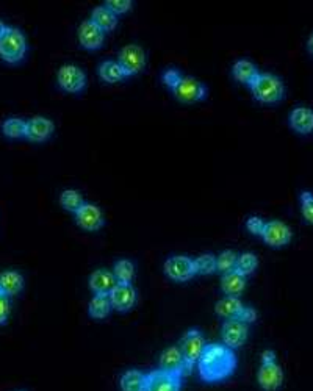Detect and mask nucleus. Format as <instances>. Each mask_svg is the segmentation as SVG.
<instances>
[{
  "mask_svg": "<svg viewBox=\"0 0 313 391\" xmlns=\"http://www.w3.org/2000/svg\"><path fill=\"white\" fill-rule=\"evenodd\" d=\"M198 371L201 379L208 383L226 381L235 373L237 368V355L233 349L223 343L207 344L201 358L198 360Z\"/></svg>",
  "mask_w": 313,
  "mask_h": 391,
  "instance_id": "f257e3e1",
  "label": "nucleus"
},
{
  "mask_svg": "<svg viewBox=\"0 0 313 391\" xmlns=\"http://www.w3.org/2000/svg\"><path fill=\"white\" fill-rule=\"evenodd\" d=\"M254 99L265 105H272L284 99L285 87L279 77L272 74H260L257 80L251 84Z\"/></svg>",
  "mask_w": 313,
  "mask_h": 391,
  "instance_id": "f03ea898",
  "label": "nucleus"
},
{
  "mask_svg": "<svg viewBox=\"0 0 313 391\" xmlns=\"http://www.w3.org/2000/svg\"><path fill=\"white\" fill-rule=\"evenodd\" d=\"M284 369L279 367L277 357L274 351H265L262 354V364L257 373V382L265 391H277L284 385Z\"/></svg>",
  "mask_w": 313,
  "mask_h": 391,
  "instance_id": "7ed1b4c3",
  "label": "nucleus"
},
{
  "mask_svg": "<svg viewBox=\"0 0 313 391\" xmlns=\"http://www.w3.org/2000/svg\"><path fill=\"white\" fill-rule=\"evenodd\" d=\"M27 52V41L21 30L6 27L0 36V57L6 63H19Z\"/></svg>",
  "mask_w": 313,
  "mask_h": 391,
  "instance_id": "20e7f679",
  "label": "nucleus"
},
{
  "mask_svg": "<svg viewBox=\"0 0 313 391\" xmlns=\"http://www.w3.org/2000/svg\"><path fill=\"white\" fill-rule=\"evenodd\" d=\"M207 346L204 335L198 329H190L180 340V351L185 362V376L191 373V369L202 355Z\"/></svg>",
  "mask_w": 313,
  "mask_h": 391,
  "instance_id": "39448f33",
  "label": "nucleus"
},
{
  "mask_svg": "<svg viewBox=\"0 0 313 391\" xmlns=\"http://www.w3.org/2000/svg\"><path fill=\"white\" fill-rule=\"evenodd\" d=\"M117 63L121 64V68L124 69V73H126L127 77L136 75L146 68V63H147L146 52L136 44L124 45V47L119 50V60H117Z\"/></svg>",
  "mask_w": 313,
  "mask_h": 391,
  "instance_id": "423d86ee",
  "label": "nucleus"
},
{
  "mask_svg": "<svg viewBox=\"0 0 313 391\" xmlns=\"http://www.w3.org/2000/svg\"><path fill=\"white\" fill-rule=\"evenodd\" d=\"M57 82L60 88L69 94H78L87 88V75L75 64H63L58 69Z\"/></svg>",
  "mask_w": 313,
  "mask_h": 391,
  "instance_id": "0eeeda50",
  "label": "nucleus"
},
{
  "mask_svg": "<svg viewBox=\"0 0 313 391\" xmlns=\"http://www.w3.org/2000/svg\"><path fill=\"white\" fill-rule=\"evenodd\" d=\"M145 391H182V376L166 373L160 368L149 371Z\"/></svg>",
  "mask_w": 313,
  "mask_h": 391,
  "instance_id": "6e6552de",
  "label": "nucleus"
},
{
  "mask_svg": "<svg viewBox=\"0 0 313 391\" xmlns=\"http://www.w3.org/2000/svg\"><path fill=\"white\" fill-rule=\"evenodd\" d=\"M175 99L182 103H194L205 99L208 89L204 83L196 80L193 77H184L180 83L173 89Z\"/></svg>",
  "mask_w": 313,
  "mask_h": 391,
  "instance_id": "1a4fd4ad",
  "label": "nucleus"
},
{
  "mask_svg": "<svg viewBox=\"0 0 313 391\" xmlns=\"http://www.w3.org/2000/svg\"><path fill=\"white\" fill-rule=\"evenodd\" d=\"M165 274L174 282H187L196 276L194 260L187 256H173L165 262Z\"/></svg>",
  "mask_w": 313,
  "mask_h": 391,
  "instance_id": "9d476101",
  "label": "nucleus"
},
{
  "mask_svg": "<svg viewBox=\"0 0 313 391\" xmlns=\"http://www.w3.org/2000/svg\"><path fill=\"white\" fill-rule=\"evenodd\" d=\"M247 334H249L247 324L241 323L240 319H226L223 327H221V340L231 349L243 346L247 340Z\"/></svg>",
  "mask_w": 313,
  "mask_h": 391,
  "instance_id": "9b49d317",
  "label": "nucleus"
},
{
  "mask_svg": "<svg viewBox=\"0 0 313 391\" xmlns=\"http://www.w3.org/2000/svg\"><path fill=\"white\" fill-rule=\"evenodd\" d=\"M262 238L271 247H284L291 241L293 233L289 224H285L279 219H274L265 224Z\"/></svg>",
  "mask_w": 313,
  "mask_h": 391,
  "instance_id": "f8f14e48",
  "label": "nucleus"
},
{
  "mask_svg": "<svg viewBox=\"0 0 313 391\" xmlns=\"http://www.w3.org/2000/svg\"><path fill=\"white\" fill-rule=\"evenodd\" d=\"M74 214H75V223L80 226L83 230H88V232H96L102 229L103 223H105L101 208L94 204H87V202H85V204L78 208Z\"/></svg>",
  "mask_w": 313,
  "mask_h": 391,
  "instance_id": "ddd939ff",
  "label": "nucleus"
},
{
  "mask_svg": "<svg viewBox=\"0 0 313 391\" xmlns=\"http://www.w3.org/2000/svg\"><path fill=\"white\" fill-rule=\"evenodd\" d=\"M110 302L112 307L117 311H127L136 302V290L132 283H119L117 282L115 288L110 291Z\"/></svg>",
  "mask_w": 313,
  "mask_h": 391,
  "instance_id": "4468645a",
  "label": "nucleus"
},
{
  "mask_svg": "<svg viewBox=\"0 0 313 391\" xmlns=\"http://www.w3.org/2000/svg\"><path fill=\"white\" fill-rule=\"evenodd\" d=\"M103 39H105V34L97 27V25L91 21H85L78 27V43L83 49L87 50H97L102 47Z\"/></svg>",
  "mask_w": 313,
  "mask_h": 391,
  "instance_id": "2eb2a0df",
  "label": "nucleus"
},
{
  "mask_svg": "<svg viewBox=\"0 0 313 391\" xmlns=\"http://www.w3.org/2000/svg\"><path fill=\"white\" fill-rule=\"evenodd\" d=\"M159 368L166 371V373L177 374V376H185V362L184 355L179 346H169L161 352L159 358Z\"/></svg>",
  "mask_w": 313,
  "mask_h": 391,
  "instance_id": "dca6fc26",
  "label": "nucleus"
},
{
  "mask_svg": "<svg viewBox=\"0 0 313 391\" xmlns=\"http://www.w3.org/2000/svg\"><path fill=\"white\" fill-rule=\"evenodd\" d=\"M54 122L44 116H35L27 121V135L25 138L34 142H44L54 133Z\"/></svg>",
  "mask_w": 313,
  "mask_h": 391,
  "instance_id": "f3484780",
  "label": "nucleus"
},
{
  "mask_svg": "<svg viewBox=\"0 0 313 391\" xmlns=\"http://www.w3.org/2000/svg\"><path fill=\"white\" fill-rule=\"evenodd\" d=\"M290 126L296 133H313V110L307 107H296L290 113Z\"/></svg>",
  "mask_w": 313,
  "mask_h": 391,
  "instance_id": "a211bd4d",
  "label": "nucleus"
},
{
  "mask_svg": "<svg viewBox=\"0 0 313 391\" xmlns=\"http://www.w3.org/2000/svg\"><path fill=\"white\" fill-rule=\"evenodd\" d=\"M117 283L115 274L108 270H96L89 276V288L94 295H110Z\"/></svg>",
  "mask_w": 313,
  "mask_h": 391,
  "instance_id": "6ab92c4d",
  "label": "nucleus"
},
{
  "mask_svg": "<svg viewBox=\"0 0 313 391\" xmlns=\"http://www.w3.org/2000/svg\"><path fill=\"white\" fill-rule=\"evenodd\" d=\"M24 288V277L17 271L0 272V295L5 297L16 296Z\"/></svg>",
  "mask_w": 313,
  "mask_h": 391,
  "instance_id": "aec40b11",
  "label": "nucleus"
},
{
  "mask_svg": "<svg viewBox=\"0 0 313 391\" xmlns=\"http://www.w3.org/2000/svg\"><path fill=\"white\" fill-rule=\"evenodd\" d=\"M232 75L237 82L245 83V84H251L257 80V77L260 75L259 69L256 64H254L251 60H238L235 61V64L232 66Z\"/></svg>",
  "mask_w": 313,
  "mask_h": 391,
  "instance_id": "412c9836",
  "label": "nucleus"
},
{
  "mask_svg": "<svg viewBox=\"0 0 313 391\" xmlns=\"http://www.w3.org/2000/svg\"><path fill=\"white\" fill-rule=\"evenodd\" d=\"M245 286H246V277L243 274H240L235 270L223 274V279H221V290L224 291L226 296L238 297L241 293H243Z\"/></svg>",
  "mask_w": 313,
  "mask_h": 391,
  "instance_id": "4be33fe9",
  "label": "nucleus"
},
{
  "mask_svg": "<svg viewBox=\"0 0 313 391\" xmlns=\"http://www.w3.org/2000/svg\"><path fill=\"white\" fill-rule=\"evenodd\" d=\"M243 309H245V304L240 301V297H235V296H226L223 299H219L217 305H214L217 315L224 319H237Z\"/></svg>",
  "mask_w": 313,
  "mask_h": 391,
  "instance_id": "5701e85b",
  "label": "nucleus"
},
{
  "mask_svg": "<svg viewBox=\"0 0 313 391\" xmlns=\"http://www.w3.org/2000/svg\"><path fill=\"white\" fill-rule=\"evenodd\" d=\"M91 21H93L97 27H99L103 34H110V31H113L117 25V16L113 15L112 11H110L105 5L103 6H96L91 13Z\"/></svg>",
  "mask_w": 313,
  "mask_h": 391,
  "instance_id": "b1692460",
  "label": "nucleus"
},
{
  "mask_svg": "<svg viewBox=\"0 0 313 391\" xmlns=\"http://www.w3.org/2000/svg\"><path fill=\"white\" fill-rule=\"evenodd\" d=\"M146 374L140 369H127L121 376L119 387L121 391H145Z\"/></svg>",
  "mask_w": 313,
  "mask_h": 391,
  "instance_id": "393cba45",
  "label": "nucleus"
},
{
  "mask_svg": "<svg viewBox=\"0 0 313 391\" xmlns=\"http://www.w3.org/2000/svg\"><path fill=\"white\" fill-rule=\"evenodd\" d=\"M112 302H110L108 295H94L88 304V313L91 318L103 319L112 311Z\"/></svg>",
  "mask_w": 313,
  "mask_h": 391,
  "instance_id": "a878e982",
  "label": "nucleus"
},
{
  "mask_svg": "<svg viewBox=\"0 0 313 391\" xmlns=\"http://www.w3.org/2000/svg\"><path fill=\"white\" fill-rule=\"evenodd\" d=\"M99 77L102 78V82L105 83H117L122 82L126 78V73L121 68V64L115 60L103 61L99 66Z\"/></svg>",
  "mask_w": 313,
  "mask_h": 391,
  "instance_id": "bb28decb",
  "label": "nucleus"
},
{
  "mask_svg": "<svg viewBox=\"0 0 313 391\" xmlns=\"http://www.w3.org/2000/svg\"><path fill=\"white\" fill-rule=\"evenodd\" d=\"M2 132L10 140L25 138V135H27V121L21 119V117H8L2 124Z\"/></svg>",
  "mask_w": 313,
  "mask_h": 391,
  "instance_id": "cd10ccee",
  "label": "nucleus"
},
{
  "mask_svg": "<svg viewBox=\"0 0 313 391\" xmlns=\"http://www.w3.org/2000/svg\"><path fill=\"white\" fill-rule=\"evenodd\" d=\"M113 274L119 283H132L135 277V265L127 258H121L115 263Z\"/></svg>",
  "mask_w": 313,
  "mask_h": 391,
  "instance_id": "c85d7f7f",
  "label": "nucleus"
},
{
  "mask_svg": "<svg viewBox=\"0 0 313 391\" xmlns=\"http://www.w3.org/2000/svg\"><path fill=\"white\" fill-rule=\"evenodd\" d=\"M83 204H85L83 196L78 193L77 190H64L60 196V205L66 212L75 213Z\"/></svg>",
  "mask_w": 313,
  "mask_h": 391,
  "instance_id": "c756f323",
  "label": "nucleus"
},
{
  "mask_svg": "<svg viewBox=\"0 0 313 391\" xmlns=\"http://www.w3.org/2000/svg\"><path fill=\"white\" fill-rule=\"evenodd\" d=\"M259 266V258L256 253L252 252H245L241 253V256L237 258V265H235V271H238L240 274H243V276H249L254 271L257 270Z\"/></svg>",
  "mask_w": 313,
  "mask_h": 391,
  "instance_id": "7c9ffc66",
  "label": "nucleus"
},
{
  "mask_svg": "<svg viewBox=\"0 0 313 391\" xmlns=\"http://www.w3.org/2000/svg\"><path fill=\"white\" fill-rule=\"evenodd\" d=\"M196 274H213L217 271V257L213 253H202L194 260Z\"/></svg>",
  "mask_w": 313,
  "mask_h": 391,
  "instance_id": "2f4dec72",
  "label": "nucleus"
},
{
  "mask_svg": "<svg viewBox=\"0 0 313 391\" xmlns=\"http://www.w3.org/2000/svg\"><path fill=\"white\" fill-rule=\"evenodd\" d=\"M237 258L238 256L231 249H226L219 253L217 257V271L219 272H229L235 270V265H237Z\"/></svg>",
  "mask_w": 313,
  "mask_h": 391,
  "instance_id": "473e14b6",
  "label": "nucleus"
},
{
  "mask_svg": "<svg viewBox=\"0 0 313 391\" xmlns=\"http://www.w3.org/2000/svg\"><path fill=\"white\" fill-rule=\"evenodd\" d=\"M299 200H301L303 218L313 226V193L303 191L301 196H299Z\"/></svg>",
  "mask_w": 313,
  "mask_h": 391,
  "instance_id": "72a5a7b5",
  "label": "nucleus"
},
{
  "mask_svg": "<svg viewBox=\"0 0 313 391\" xmlns=\"http://www.w3.org/2000/svg\"><path fill=\"white\" fill-rule=\"evenodd\" d=\"M105 6L113 13V15L119 16V15H124V13L132 10L133 2L132 0H107Z\"/></svg>",
  "mask_w": 313,
  "mask_h": 391,
  "instance_id": "f704fd0d",
  "label": "nucleus"
},
{
  "mask_svg": "<svg viewBox=\"0 0 313 391\" xmlns=\"http://www.w3.org/2000/svg\"><path fill=\"white\" fill-rule=\"evenodd\" d=\"M265 221L259 216H249L246 221V229L249 230L252 235H260L262 237L263 229H265Z\"/></svg>",
  "mask_w": 313,
  "mask_h": 391,
  "instance_id": "c9c22d12",
  "label": "nucleus"
},
{
  "mask_svg": "<svg viewBox=\"0 0 313 391\" xmlns=\"http://www.w3.org/2000/svg\"><path fill=\"white\" fill-rule=\"evenodd\" d=\"M182 78L184 77H182V74L177 69H168L165 71V74H163V83H165L168 88L174 89L180 83Z\"/></svg>",
  "mask_w": 313,
  "mask_h": 391,
  "instance_id": "e433bc0d",
  "label": "nucleus"
},
{
  "mask_svg": "<svg viewBox=\"0 0 313 391\" xmlns=\"http://www.w3.org/2000/svg\"><path fill=\"white\" fill-rule=\"evenodd\" d=\"M237 319H240V321L245 323V324H251L257 319V310L252 309V307H246V305H245V309L241 310V313H240Z\"/></svg>",
  "mask_w": 313,
  "mask_h": 391,
  "instance_id": "4c0bfd02",
  "label": "nucleus"
},
{
  "mask_svg": "<svg viewBox=\"0 0 313 391\" xmlns=\"http://www.w3.org/2000/svg\"><path fill=\"white\" fill-rule=\"evenodd\" d=\"M10 315V302H8V297H5L0 295V325L6 323V319H8Z\"/></svg>",
  "mask_w": 313,
  "mask_h": 391,
  "instance_id": "58836bf2",
  "label": "nucleus"
},
{
  "mask_svg": "<svg viewBox=\"0 0 313 391\" xmlns=\"http://www.w3.org/2000/svg\"><path fill=\"white\" fill-rule=\"evenodd\" d=\"M307 50H309V54H310V55H313V34L310 35L309 41H307Z\"/></svg>",
  "mask_w": 313,
  "mask_h": 391,
  "instance_id": "ea45409f",
  "label": "nucleus"
},
{
  "mask_svg": "<svg viewBox=\"0 0 313 391\" xmlns=\"http://www.w3.org/2000/svg\"><path fill=\"white\" fill-rule=\"evenodd\" d=\"M5 29H6V25H5L2 21H0V36H2V34L5 31Z\"/></svg>",
  "mask_w": 313,
  "mask_h": 391,
  "instance_id": "a19ab883",
  "label": "nucleus"
},
{
  "mask_svg": "<svg viewBox=\"0 0 313 391\" xmlns=\"http://www.w3.org/2000/svg\"><path fill=\"white\" fill-rule=\"evenodd\" d=\"M21 391H24V390H21Z\"/></svg>",
  "mask_w": 313,
  "mask_h": 391,
  "instance_id": "79ce46f5",
  "label": "nucleus"
}]
</instances>
